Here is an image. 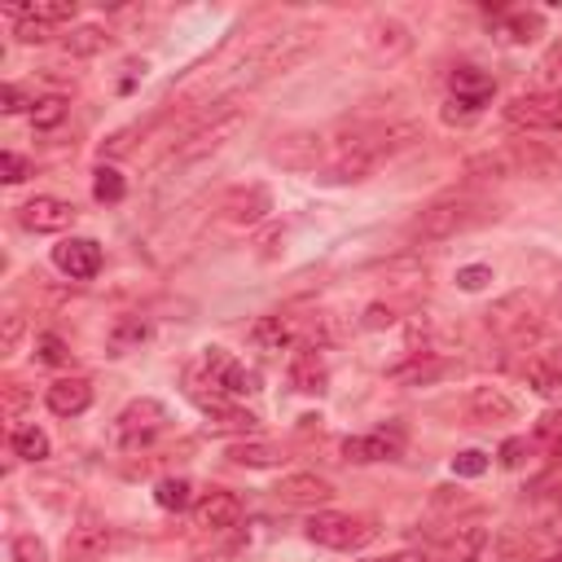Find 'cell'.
I'll return each mask as SVG.
<instances>
[{"label": "cell", "instance_id": "obj_1", "mask_svg": "<svg viewBox=\"0 0 562 562\" xmlns=\"http://www.w3.org/2000/svg\"><path fill=\"white\" fill-rule=\"evenodd\" d=\"M317 27L313 23H304V27H291V32H277V36H264V40H255L229 71H220L224 80H220V93H215V102H229L237 89H250V84H264V80H272L277 71H286V67H295L313 45H317Z\"/></svg>", "mask_w": 562, "mask_h": 562}, {"label": "cell", "instance_id": "obj_2", "mask_svg": "<svg viewBox=\"0 0 562 562\" xmlns=\"http://www.w3.org/2000/svg\"><path fill=\"white\" fill-rule=\"evenodd\" d=\"M418 137H422L418 124H387V128L356 132L352 141L339 145V154H335V163H330V180H365L383 159L409 150Z\"/></svg>", "mask_w": 562, "mask_h": 562}, {"label": "cell", "instance_id": "obj_3", "mask_svg": "<svg viewBox=\"0 0 562 562\" xmlns=\"http://www.w3.org/2000/svg\"><path fill=\"white\" fill-rule=\"evenodd\" d=\"M483 215H488V207L475 198H440L413 220L409 233H413V242H448V237L466 233L470 224H479Z\"/></svg>", "mask_w": 562, "mask_h": 562}, {"label": "cell", "instance_id": "obj_4", "mask_svg": "<svg viewBox=\"0 0 562 562\" xmlns=\"http://www.w3.org/2000/svg\"><path fill=\"white\" fill-rule=\"evenodd\" d=\"M304 531H308V540H313V545H326V549H339V553L365 549V545L378 536L374 518H365V514H335V510L313 514Z\"/></svg>", "mask_w": 562, "mask_h": 562}, {"label": "cell", "instance_id": "obj_5", "mask_svg": "<svg viewBox=\"0 0 562 562\" xmlns=\"http://www.w3.org/2000/svg\"><path fill=\"white\" fill-rule=\"evenodd\" d=\"M167 422H172V418H167V405L141 396V400H132V405L115 418V435H119L124 448H150V444L167 431Z\"/></svg>", "mask_w": 562, "mask_h": 562}, {"label": "cell", "instance_id": "obj_6", "mask_svg": "<svg viewBox=\"0 0 562 562\" xmlns=\"http://www.w3.org/2000/svg\"><path fill=\"white\" fill-rule=\"evenodd\" d=\"M505 124L523 132H558L562 128V93H518L505 102Z\"/></svg>", "mask_w": 562, "mask_h": 562}, {"label": "cell", "instance_id": "obj_7", "mask_svg": "<svg viewBox=\"0 0 562 562\" xmlns=\"http://www.w3.org/2000/svg\"><path fill=\"white\" fill-rule=\"evenodd\" d=\"M202 370H207V387L220 391V396H250V391H259V374L250 365H242L237 356H229L224 348H207Z\"/></svg>", "mask_w": 562, "mask_h": 562}, {"label": "cell", "instance_id": "obj_8", "mask_svg": "<svg viewBox=\"0 0 562 562\" xmlns=\"http://www.w3.org/2000/svg\"><path fill=\"white\" fill-rule=\"evenodd\" d=\"M75 202H67V198H54V194H36L32 202H23L19 207V220H23V229H32V233H67L71 224H75Z\"/></svg>", "mask_w": 562, "mask_h": 562}, {"label": "cell", "instance_id": "obj_9", "mask_svg": "<svg viewBox=\"0 0 562 562\" xmlns=\"http://www.w3.org/2000/svg\"><path fill=\"white\" fill-rule=\"evenodd\" d=\"M448 102L453 106H461L466 115H479L488 102H492V93H496V80L488 75V71H479V67H457L453 75H448Z\"/></svg>", "mask_w": 562, "mask_h": 562}, {"label": "cell", "instance_id": "obj_10", "mask_svg": "<svg viewBox=\"0 0 562 562\" xmlns=\"http://www.w3.org/2000/svg\"><path fill=\"white\" fill-rule=\"evenodd\" d=\"M54 268L71 281H93L102 272V246L93 237H67L62 246H54Z\"/></svg>", "mask_w": 562, "mask_h": 562}, {"label": "cell", "instance_id": "obj_11", "mask_svg": "<svg viewBox=\"0 0 562 562\" xmlns=\"http://www.w3.org/2000/svg\"><path fill=\"white\" fill-rule=\"evenodd\" d=\"M405 453V431L400 426H383V431H374V435H352V440H343V457L348 461H361V466H370V461H391V457H400Z\"/></svg>", "mask_w": 562, "mask_h": 562}, {"label": "cell", "instance_id": "obj_12", "mask_svg": "<svg viewBox=\"0 0 562 562\" xmlns=\"http://www.w3.org/2000/svg\"><path fill=\"white\" fill-rule=\"evenodd\" d=\"M272 492H277L281 505H304V510H317V505L335 501V483L321 479V475H286Z\"/></svg>", "mask_w": 562, "mask_h": 562}, {"label": "cell", "instance_id": "obj_13", "mask_svg": "<svg viewBox=\"0 0 562 562\" xmlns=\"http://www.w3.org/2000/svg\"><path fill=\"white\" fill-rule=\"evenodd\" d=\"M523 378L536 396H562V343H549L540 348L527 365H523Z\"/></svg>", "mask_w": 562, "mask_h": 562}, {"label": "cell", "instance_id": "obj_14", "mask_svg": "<svg viewBox=\"0 0 562 562\" xmlns=\"http://www.w3.org/2000/svg\"><path fill=\"white\" fill-rule=\"evenodd\" d=\"M237 518H242V501L220 488L194 505V527H202V531H229V527H237Z\"/></svg>", "mask_w": 562, "mask_h": 562}, {"label": "cell", "instance_id": "obj_15", "mask_svg": "<svg viewBox=\"0 0 562 562\" xmlns=\"http://www.w3.org/2000/svg\"><path fill=\"white\" fill-rule=\"evenodd\" d=\"M365 49H370L378 62H396V58H405V54L413 49V36H409V27H405V23H396V19H378V23L365 32Z\"/></svg>", "mask_w": 562, "mask_h": 562}, {"label": "cell", "instance_id": "obj_16", "mask_svg": "<svg viewBox=\"0 0 562 562\" xmlns=\"http://www.w3.org/2000/svg\"><path fill=\"white\" fill-rule=\"evenodd\" d=\"M317 159H321V137L317 132H291V137H281L272 145V163L291 167V172H308V167H317Z\"/></svg>", "mask_w": 562, "mask_h": 562}, {"label": "cell", "instance_id": "obj_17", "mask_svg": "<svg viewBox=\"0 0 562 562\" xmlns=\"http://www.w3.org/2000/svg\"><path fill=\"white\" fill-rule=\"evenodd\" d=\"M45 405L58 413V418H80L89 405H93V383L89 378H58L45 396Z\"/></svg>", "mask_w": 562, "mask_h": 562}, {"label": "cell", "instance_id": "obj_18", "mask_svg": "<svg viewBox=\"0 0 562 562\" xmlns=\"http://www.w3.org/2000/svg\"><path fill=\"white\" fill-rule=\"evenodd\" d=\"M483 549H488V527L483 523H466V527H457V531L444 536L440 562H479Z\"/></svg>", "mask_w": 562, "mask_h": 562}, {"label": "cell", "instance_id": "obj_19", "mask_svg": "<svg viewBox=\"0 0 562 562\" xmlns=\"http://www.w3.org/2000/svg\"><path fill=\"white\" fill-rule=\"evenodd\" d=\"M110 527L106 523H80V527H71V536H67V558H75V562H97L106 549H110Z\"/></svg>", "mask_w": 562, "mask_h": 562}, {"label": "cell", "instance_id": "obj_20", "mask_svg": "<svg viewBox=\"0 0 562 562\" xmlns=\"http://www.w3.org/2000/svg\"><path fill=\"white\" fill-rule=\"evenodd\" d=\"M326 383H330L326 361H321L313 348H300V356L291 361V387H295V391H304V396H321V391H326Z\"/></svg>", "mask_w": 562, "mask_h": 562}, {"label": "cell", "instance_id": "obj_21", "mask_svg": "<svg viewBox=\"0 0 562 562\" xmlns=\"http://www.w3.org/2000/svg\"><path fill=\"white\" fill-rule=\"evenodd\" d=\"M229 220L233 224H259L268 211H272V194H268V185H250V189H237L233 198H229Z\"/></svg>", "mask_w": 562, "mask_h": 562}, {"label": "cell", "instance_id": "obj_22", "mask_svg": "<svg viewBox=\"0 0 562 562\" xmlns=\"http://www.w3.org/2000/svg\"><path fill=\"white\" fill-rule=\"evenodd\" d=\"M466 409L475 422H510L514 418V400L501 387H475L466 396Z\"/></svg>", "mask_w": 562, "mask_h": 562}, {"label": "cell", "instance_id": "obj_23", "mask_svg": "<svg viewBox=\"0 0 562 562\" xmlns=\"http://www.w3.org/2000/svg\"><path fill=\"white\" fill-rule=\"evenodd\" d=\"M444 374H448V361H440L435 352H418L409 365H396L387 378L400 383V387H422V383H435V378H444Z\"/></svg>", "mask_w": 562, "mask_h": 562}, {"label": "cell", "instance_id": "obj_24", "mask_svg": "<svg viewBox=\"0 0 562 562\" xmlns=\"http://www.w3.org/2000/svg\"><path fill=\"white\" fill-rule=\"evenodd\" d=\"M5 14L10 19H36L45 27H58V23H75L80 5H75V0H40V5H10Z\"/></svg>", "mask_w": 562, "mask_h": 562}, {"label": "cell", "instance_id": "obj_25", "mask_svg": "<svg viewBox=\"0 0 562 562\" xmlns=\"http://www.w3.org/2000/svg\"><path fill=\"white\" fill-rule=\"evenodd\" d=\"M250 343H255L259 352H286V348L295 343V326H291L286 317H259V321L250 326Z\"/></svg>", "mask_w": 562, "mask_h": 562}, {"label": "cell", "instance_id": "obj_26", "mask_svg": "<svg viewBox=\"0 0 562 562\" xmlns=\"http://www.w3.org/2000/svg\"><path fill=\"white\" fill-rule=\"evenodd\" d=\"M62 45H67V54H71V58H93V54L110 49V32H106V27H97V23H84V27H71Z\"/></svg>", "mask_w": 562, "mask_h": 562}, {"label": "cell", "instance_id": "obj_27", "mask_svg": "<svg viewBox=\"0 0 562 562\" xmlns=\"http://www.w3.org/2000/svg\"><path fill=\"white\" fill-rule=\"evenodd\" d=\"M229 457H233L237 466H250V470L281 466V453H277L272 444H264V440H242V444H233V448H229Z\"/></svg>", "mask_w": 562, "mask_h": 562}, {"label": "cell", "instance_id": "obj_28", "mask_svg": "<svg viewBox=\"0 0 562 562\" xmlns=\"http://www.w3.org/2000/svg\"><path fill=\"white\" fill-rule=\"evenodd\" d=\"M10 448H14V457H23V461H45V457H49V435H45L40 426H19V431L10 435Z\"/></svg>", "mask_w": 562, "mask_h": 562}, {"label": "cell", "instance_id": "obj_29", "mask_svg": "<svg viewBox=\"0 0 562 562\" xmlns=\"http://www.w3.org/2000/svg\"><path fill=\"white\" fill-rule=\"evenodd\" d=\"M93 198L97 202H124L128 198V180L115 167H97L93 172Z\"/></svg>", "mask_w": 562, "mask_h": 562}, {"label": "cell", "instance_id": "obj_30", "mask_svg": "<svg viewBox=\"0 0 562 562\" xmlns=\"http://www.w3.org/2000/svg\"><path fill=\"white\" fill-rule=\"evenodd\" d=\"M540 27H545V14H540V10H518V14H510V19H505L510 40H518V45L536 40V36H540Z\"/></svg>", "mask_w": 562, "mask_h": 562}, {"label": "cell", "instance_id": "obj_31", "mask_svg": "<svg viewBox=\"0 0 562 562\" xmlns=\"http://www.w3.org/2000/svg\"><path fill=\"white\" fill-rule=\"evenodd\" d=\"M67 97H36L32 102V124L40 128V132H49V128H58L62 119H67Z\"/></svg>", "mask_w": 562, "mask_h": 562}, {"label": "cell", "instance_id": "obj_32", "mask_svg": "<svg viewBox=\"0 0 562 562\" xmlns=\"http://www.w3.org/2000/svg\"><path fill=\"white\" fill-rule=\"evenodd\" d=\"M150 339V326L141 321V317H124L115 330H110V348L115 352H128V348H137V343H145Z\"/></svg>", "mask_w": 562, "mask_h": 562}, {"label": "cell", "instance_id": "obj_33", "mask_svg": "<svg viewBox=\"0 0 562 562\" xmlns=\"http://www.w3.org/2000/svg\"><path fill=\"white\" fill-rule=\"evenodd\" d=\"M189 479H163L159 488H154V501L163 505V510H185L189 505Z\"/></svg>", "mask_w": 562, "mask_h": 562}, {"label": "cell", "instance_id": "obj_34", "mask_svg": "<svg viewBox=\"0 0 562 562\" xmlns=\"http://www.w3.org/2000/svg\"><path fill=\"white\" fill-rule=\"evenodd\" d=\"M23 335H27V317L23 313H5V326H0V356H14Z\"/></svg>", "mask_w": 562, "mask_h": 562}, {"label": "cell", "instance_id": "obj_35", "mask_svg": "<svg viewBox=\"0 0 562 562\" xmlns=\"http://www.w3.org/2000/svg\"><path fill=\"white\" fill-rule=\"evenodd\" d=\"M10 558H14V562H49V549H45L40 536H14Z\"/></svg>", "mask_w": 562, "mask_h": 562}, {"label": "cell", "instance_id": "obj_36", "mask_svg": "<svg viewBox=\"0 0 562 562\" xmlns=\"http://www.w3.org/2000/svg\"><path fill=\"white\" fill-rule=\"evenodd\" d=\"M483 470H488V453H479V448H466L453 457V475H461V479H479Z\"/></svg>", "mask_w": 562, "mask_h": 562}, {"label": "cell", "instance_id": "obj_37", "mask_svg": "<svg viewBox=\"0 0 562 562\" xmlns=\"http://www.w3.org/2000/svg\"><path fill=\"white\" fill-rule=\"evenodd\" d=\"M540 93H562V45L540 62Z\"/></svg>", "mask_w": 562, "mask_h": 562}, {"label": "cell", "instance_id": "obj_38", "mask_svg": "<svg viewBox=\"0 0 562 562\" xmlns=\"http://www.w3.org/2000/svg\"><path fill=\"white\" fill-rule=\"evenodd\" d=\"M36 348H40V361H45V365H71V348H67L58 335H40Z\"/></svg>", "mask_w": 562, "mask_h": 562}, {"label": "cell", "instance_id": "obj_39", "mask_svg": "<svg viewBox=\"0 0 562 562\" xmlns=\"http://www.w3.org/2000/svg\"><path fill=\"white\" fill-rule=\"evenodd\" d=\"M488 281H492V268H488V264H470V268H457V286H461V291H470V295H475V291H483Z\"/></svg>", "mask_w": 562, "mask_h": 562}, {"label": "cell", "instance_id": "obj_40", "mask_svg": "<svg viewBox=\"0 0 562 562\" xmlns=\"http://www.w3.org/2000/svg\"><path fill=\"white\" fill-rule=\"evenodd\" d=\"M0 172H5V180H10V185H23V180L32 176V163H27L23 154L5 150V159H0Z\"/></svg>", "mask_w": 562, "mask_h": 562}, {"label": "cell", "instance_id": "obj_41", "mask_svg": "<svg viewBox=\"0 0 562 562\" xmlns=\"http://www.w3.org/2000/svg\"><path fill=\"white\" fill-rule=\"evenodd\" d=\"M14 23H19L14 36H19L23 45H45V40H49V27H45V23H36V19H14Z\"/></svg>", "mask_w": 562, "mask_h": 562}, {"label": "cell", "instance_id": "obj_42", "mask_svg": "<svg viewBox=\"0 0 562 562\" xmlns=\"http://www.w3.org/2000/svg\"><path fill=\"white\" fill-rule=\"evenodd\" d=\"M523 453H527V440H505V444H501V466L518 470V466H523Z\"/></svg>", "mask_w": 562, "mask_h": 562}, {"label": "cell", "instance_id": "obj_43", "mask_svg": "<svg viewBox=\"0 0 562 562\" xmlns=\"http://www.w3.org/2000/svg\"><path fill=\"white\" fill-rule=\"evenodd\" d=\"M0 102H5V106H0L5 115H19V110L27 106V97H23V89H19V84H5V89H0Z\"/></svg>", "mask_w": 562, "mask_h": 562}, {"label": "cell", "instance_id": "obj_44", "mask_svg": "<svg viewBox=\"0 0 562 562\" xmlns=\"http://www.w3.org/2000/svg\"><path fill=\"white\" fill-rule=\"evenodd\" d=\"M396 317H391V308H383V304H370V313H365V326L370 330H383V326H391Z\"/></svg>", "mask_w": 562, "mask_h": 562}, {"label": "cell", "instance_id": "obj_45", "mask_svg": "<svg viewBox=\"0 0 562 562\" xmlns=\"http://www.w3.org/2000/svg\"><path fill=\"white\" fill-rule=\"evenodd\" d=\"M383 562H435V558H431V553H422V549H400V553L383 558Z\"/></svg>", "mask_w": 562, "mask_h": 562}, {"label": "cell", "instance_id": "obj_46", "mask_svg": "<svg viewBox=\"0 0 562 562\" xmlns=\"http://www.w3.org/2000/svg\"><path fill=\"white\" fill-rule=\"evenodd\" d=\"M540 562H562V553H545V558H540Z\"/></svg>", "mask_w": 562, "mask_h": 562}, {"label": "cell", "instance_id": "obj_47", "mask_svg": "<svg viewBox=\"0 0 562 562\" xmlns=\"http://www.w3.org/2000/svg\"><path fill=\"white\" fill-rule=\"evenodd\" d=\"M558 496H562V492H558Z\"/></svg>", "mask_w": 562, "mask_h": 562}]
</instances>
